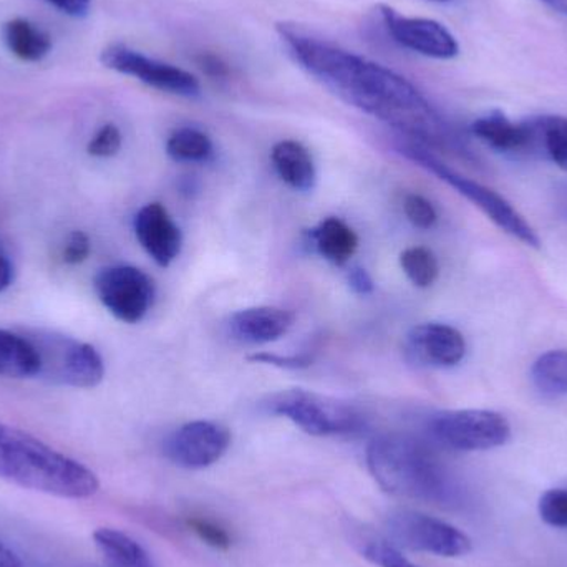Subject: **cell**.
<instances>
[{
  "label": "cell",
  "mask_w": 567,
  "mask_h": 567,
  "mask_svg": "<svg viewBox=\"0 0 567 567\" xmlns=\"http://www.w3.org/2000/svg\"><path fill=\"white\" fill-rule=\"evenodd\" d=\"M533 385L546 399L567 395V350H549L532 365Z\"/></svg>",
  "instance_id": "23"
},
{
  "label": "cell",
  "mask_w": 567,
  "mask_h": 567,
  "mask_svg": "<svg viewBox=\"0 0 567 567\" xmlns=\"http://www.w3.org/2000/svg\"><path fill=\"white\" fill-rule=\"evenodd\" d=\"M47 2L59 9L60 12L80 19V17H85L89 13L92 0H47Z\"/></svg>",
  "instance_id": "34"
},
{
  "label": "cell",
  "mask_w": 567,
  "mask_h": 567,
  "mask_svg": "<svg viewBox=\"0 0 567 567\" xmlns=\"http://www.w3.org/2000/svg\"><path fill=\"white\" fill-rule=\"evenodd\" d=\"M42 373V359L32 337L0 329V377L33 379Z\"/></svg>",
  "instance_id": "18"
},
{
  "label": "cell",
  "mask_w": 567,
  "mask_h": 567,
  "mask_svg": "<svg viewBox=\"0 0 567 567\" xmlns=\"http://www.w3.org/2000/svg\"><path fill=\"white\" fill-rule=\"evenodd\" d=\"M231 445L226 426L208 420H196L179 426L165 442V453L176 466L202 470L215 465Z\"/></svg>",
  "instance_id": "11"
},
{
  "label": "cell",
  "mask_w": 567,
  "mask_h": 567,
  "mask_svg": "<svg viewBox=\"0 0 567 567\" xmlns=\"http://www.w3.org/2000/svg\"><path fill=\"white\" fill-rule=\"evenodd\" d=\"M429 432L440 446L455 452H486L506 445L512 425L493 410H449L436 413L429 422Z\"/></svg>",
  "instance_id": "7"
},
{
  "label": "cell",
  "mask_w": 567,
  "mask_h": 567,
  "mask_svg": "<svg viewBox=\"0 0 567 567\" xmlns=\"http://www.w3.org/2000/svg\"><path fill=\"white\" fill-rule=\"evenodd\" d=\"M403 212H405L406 219L415 228L423 229V231L432 229L436 225V219H439L435 206L420 195L406 196L405 202H403Z\"/></svg>",
  "instance_id": "29"
},
{
  "label": "cell",
  "mask_w": 567,
  "mask_h": 567,
  "mask_svg": "<svg viewBox=\"0 0 567 567\" xmlns=\"http://www.w3.org/2000/svg\"><path fill=\"white\" fill-rule=\"evenodd\" d=\"M539 516L553 528L567 529V489H549L539 499Z\"/></svg>",
  "instance_id": "27"
},
{
  "label": "cell",
  "mask_w": 567,
  "mask_h": 567,
  "mask_svg": "<svg viewBox=\"0 0 567 567\" xmlns=\"http://www.w3.org/2000/svg\"><path fill=\"white\" fill-rule=\"evenodd\" d=\"M293 313L281 307L259 306L238 310L229 317V332L239 342H276L289 332Z\"/></svg>",
  "instance_id": "15"
},
{
  "label": "cell",
  "mask_w": 567,
  "mask_h": 567,
  "mask_svg": "<svg viewBox=\"0 0 567 567\" xmlns=\"http://www.w3.org/2000/svg\"><path fill=\"white\" fill-rule=\"evenodd\" d=\"M529 145L526 156L548 159L567 172V118L545 115L526 120Z\"/></svg>",
  "instance_id": "17"
},
{
  "label": "cell",
  "mask_w": 567,
  "mask_h": 567,
  "mask_svg": "<svg viewBox=\"0 0 567 567\" xmlns=\"http://www.w3.org/2000/svg\"><path fill=\"white\" fill-rule=\"evenodd\" d=\"M135 235L159 268H168L182 252V231L159 203H150L136 213Z\"/></svg>",
  "instance_id": "14"
},
{
  "label": "cell",
  "mask_w": 567,
  "mask_h": 567,
  "mask_svg": "<svg viewBox=\"0 0 567 567\" xmlns=\"http://www.w3.org/2000/svg\"><path fill=\"white\" fill-rule=\"evenodd\" d=\"M278 33L293 60L343 102L382 120L413 142L458 148L445 120L399 73L313 37L296 23H278Z\"/></svg>",
  "instance_id": "1"
},
{
  "label": "cell",
  "mask_w": 567,
  "mask_h": 567,
  "mask_svg": "<svg viewBox=\"0 0 567 567\" xmlns=\"http://www.w3.org/2000/svg\"><path fill=\"white\" fill-rule=\"evenodd\" d=\"M363 558L379 567H419L405 558L396 546L382 539H372L362 545Z\"/></svg>",
  "instance_id": "26"
},
{
  "label": "cell",
  "mask_w": 567,
  "mask_h": 567,
  "mask_svg": "<svg viewBox=\"0 0 567 567\" xmlns=\"http://www.w3.org/2000/svg\"><path fill=\"white\" fill-rule=\"evenodd\" d=\"M367 465L390 495L440 506H456L462 492L426 443L406 435H385L367 449Z\"/></svg>",
  "instance_id": "3"
},
{
  "label": "cell",
  "mask_w": 567,
  "mask_h": 567,
  "mask_svg": "<svg viewBox=\"0 0 567 567\" xmlns=\"http://www.w3.org/2000/svg\"><path fill=\"white\" fill-rule=\"evenodd\" d=\"M123 136L118 126L106 123L90 140L86 152L95 158H112L122 150Z\"/></svg>",
  "instance_id": "28"
},
{
  "label": "cell",
  "mask_w": 567,
  "mask_h": 567,
  "mask_svg": "<svg viewBox=\"0 0 567 567\" xmlns=\"http://www.w3.org/2000/svg\"><path fill=\"white\" fill-rule=\"evenodd\" d=\"M396 148H399V152L402 153L406 159L416 163V165L422 166V168H425L426 172L432 173V175L439 176L442 182H445L446 185L456 189L463 198L473 203L496 228L502 229L503 233L512 236V238L518 239L519 243L529 246V248H542L539 236L536 235L533 226L526 221L525 216H523L508 199L498 195L495 189L460 175L458 172L445 165L442 159L436 158V156L430 152L429 146L422 145V143L406 140V142L399 143Z\"/></svg>",
  "instance_id": "4"
},
{
  "label": "cell",
  "mask_w": 567,
  "mask_h": 567,
  "mask_svg": "<svg viewBox=\"0 0 567 567\" xmlns=\"http://www.w3.org/2000/svg\"><path fill=\"white\" fill-rule=\"evenodd\" d=\"M0 480L62 499L92 498L100 489L99 478L89 466L2 422Z\"/></svg>",
  "instance_id": "2"
},
{
  "label": "cell",
  "mask_w": 567,
  "mask_h": 567,
  "mask_svg": "<svg viewBox=\"0 0 567 567\" xmlns=\"http://www.w3.org/2000/svg\"><path fill=\"white\" fill-rule=\"evenodd\" d=\"M429 2H433V3H450V2H453V0H429Z\"/></svg>",
  "instance_id": "39"
},
{
  "label": "cell",
  "mask_w": 567,
  "mask_h": 567,
  "mask_svg": "<svg viewBox=\"0 0 567 567\" xmlns=\"http://www.w3.org/2000/svg\"><path fill=\"white\" fill-rule=\"evenodd\" d=\"M473 135L505 155L526 156L529 145L528 123L513 122L503 112L480 116L472 125Z\"/></svg>",
  "instance_id": "16"
},
{
  "label": "cell",
  "mask_w": 567,
  "mask_h": 567,
  "mask_svg": "<svg viewBox=\"0 0 567 567\" xmlns=\"http://www.w3.org/2000/svg\"><path fill=\"white\" fill-rule=\"evenodd\" d=\"M400 266L403 272L413 286L420 289L432 287L440 275V265L436 256L429 248L415 246V248L405 249L400 255Z\"/></svg>",
  "instance_id": "25"
},
{
  "label": "cell",
  "mask_w": 567,
  "mask_h": 567,
  "mask_svg": "<svg viewBox=\"0 0 567 567\" xmlns=\"http://www.w3.org/2000/svg\"><path fill=\"white\" fill-rule=\"evenodd\" d=\"M96 296L115 319L138 323L155 299V284L135 266H110L95 276Z\"/></svg>",
  "instance_id": "9"
},
{
  "label": "cell",
  "mask_w": 567,
  "mask_h": 567,
  "mask_svg": "<svg viewBox=\"0 0 567 567\" xmlns=\"http://www.w3.org/2000/svg\"><path fill=\"white\" fill-rule=\"evenodd\" d=\"M93 543L105 567H155L146 549L126 533L112 528H99Z\"/></svg>",
  "instance_id": "20"
},
{
  "label": "cell",
  "mask_w": 567,
  "mask_h": 567,
  "mask_svg": "<svg viewBox=\"0 0 567 567\" xmlns=\"http://www.w3.org/2000/svg\"><path fill=\"white\" fill-rule=\"evenodd\" d=\"M546 6L551 7L555 12L563 13V16H567V0H542Z\"/></svg>",
  "instance_id": "38"
},
{
  "label": "cell",
  "mask_w": 567,
  "mask_h": 567,
  "mask_svg": "<svg viewBox=\"0 0 567 567\" xmlns=\"http://www.w3.org/2000/svg\"><path fill=\"white\" fill-rule=\"evenodd\" d=\"M380 17L396 43L436 60L455 59L460 45L443 23L423 17L402 16L390 6H379Z\"/></svg>",
  "instance_id": "12"
},
{
  "label": "cell",
  "mask_w": 567,
  "mask_h": 567,
  "mask_svg": "<svg viewBox=\"0 0 567 567\" xmlns=\"http://www.w3.org/2000/svg\"><path fill=\"white\" fill-rule=\"evenodd\" d=\"M166 153L175 162H206L213 155V142L196 128H179L166 142Z\"/></svg>",
  "instance_id": "24"
},
{
  "label": "cell",
  "mask_w": 567,
  "mask_h": 567,
  "mask_svg": "<svg viewBox=\"0 0 567 567\" xmlns=\"http://www.w3.org/2000/svg\"><path fill=\"white\" fill-rule=\"evenodd\" d=\"M90 252H92V243H90L89 235L83 231L70 233L65 246H63V262L69 266L82 265L89 259Z\"/></svg>",
  "instance_id": "30"
},
{
  "label": "cell",
  "mask_w": 567,
  "mask_h": 567,
  "mask_svg": "<svg viewBox=\"0 0 567 567\" xmlns=\"http://www.w3.org/2000/svg\"><path fill=\"white\" fill-rule=\"evenodd\" d=\"M13 282V265L7 252L0 246V293L9 289Z\"/></svg>",
  "instance_id": "37"
},
{
  "label": "cell",
  "mask_w": 567,
  "mask_h": 567,
  "mask_svg": "<svg viewBox=\"0 0 567 567\" xmlns=\"http://www.w3.org/2000/svg\"><path fill=\"white\" fill-rule=\"evenodd\" d=\"M272 163L284 183L297 192H310L316 185V166L302 143L284 140L272 148Z\"/></svg>",
  "instance_id": "19"
},
{
  "label": "cell",
  "mask_w": 567,
  "mask_h": 567,
  "mask_svg": "<svg viewBox=\"0 0 567 567\" xmlns=\"http://www.w3.org/2000/svg\"><path fill=\"white\" fill-rule=\"evenodd\" d=\"M406 346L416 362L433 369L458 365L466 355L465 337L449 323L425 322L413 327Z\"/></svg>",
  "instance_id": "13"
},
{
  "label": "cell",
  "mask_w": 567,
  "mask_h": 567,
  "mask_svg": "<svg viewBox=\"0 0 567 567\" xmlns=\"http://www.w3.org/2000/svg\"><path fill=\"white\" fill-rule=\"evenodd\" d=\"M349 284L353 292L359 293V296H369V293L373 292V287H375L369 272L360 268L352 269L349 272Z\"/></svg>",
  "instance_id": "35"
},
{
  "label": "cell",
  "mask_w": 567,
  "mask_h": 567,
  "mask_svg": "<svg viewBox=\"0 0 567 567\" xmlns=\"http://www.w3.org/2000/svg\"><path fill=\"white\" fill-rule=\"evenodd\" d=\"M313 248L326 261L343 266L359 248V238L342 219L327 218L310 231Z\"/></svg>",
  "instance_id": "21"
},
{
  "label": "cell",
  "mask_w": 567,
  "mask_h": 567,
  "mask_svg": "<svg viewBox=\"0 0 567 567\" xmlns=\"http://www.w3.org/2000/svg\"><path fill=\"white\" fill-rule=\"evenodd\" d=\"M265 405L272 415L286 416L312 436L349 435L363 425L362 415L350 403L310 390H282Z\"/></svg>",
  "instance_id": "5"
},
{
  "label": "cell",
  "mask_w": 567,
  "mask_h": 567,
  "mask_svg": "<svg viewBox=\"0 0 567 567\" xmlns=\"http://www.w3.org/2000/svg\"><path fill=\"white\" fill-rule=\"evenodd\" d=\"M251 362L266 363V365L281 367V369H306L312 365V357L303 355H278V353L261 352L249 357Z\"/></svg>",
  "instance_id": "32"
},
{
  "label": "cell",
  "mask_w": 567,
  "mask_h": 567,
  "mask_svg": "<svg viewBox=\"0 0 567 567\" xmlns=\"http://www.w3.org/2000/svg\"><path fill=\"white\" fill-rule=\"evenodd\" d=\"M189 526L206 545L213 546V548L226 549L231 545L228 533L208 519L193 518Z\"/></svg>",
  "instance_id": "31"
},
{
  "label": "cell",
  "mask_w": 567,
  "mask_h": 567,
  "mask_svg": "<svg viewBox=\"0 0 567 567\" xmlns=\"http://www.w3.org/2000/svg\"><path fill=\"white\" fill-rule=\"evenodd\" d=\"M3 42L23 62H40L52 50L50 37L25 19H13L6 23Z\"/></svg>",
  "instance_id": "22"
},
{
  "label": "cell",
  "mask_w": 567,
  "mask_h": 567,
  "mask_svg": "<svg viewBox=\"0 0 567 567\" xmlns=\"http://www.w3.org/2000/svg\"><path fill=\"white\" fill-rule=\"evenodd\" d=\"M102 62L106 69L135 76L140 82L173 95L196 96L202 90L198 79L186 70L150 59L122 43L106 47L102 52Z\"/></svg>",
  "instance_id": "10"
},
{
  "label": "cell",
  "mask_w": 567,
  "mask_h": 567,
  "mask_svg": "<svg viewBox=\"0 0 567 567\" xmlns=\"http://www.w3.org/2000/svg\"><path fill=\"white\" fill-rule=\"evenodd\" d=\"M0 567H37L29 565L22 555L10 548L7 543L0 542Z\"/></svg>",
  "instance_id": "36"
},
{
  "label": "cell",
  "mask_w": 567,
  "mask_h": 567,
  "mask_svg": "<svg viewBox=\"0 0 567 567\" xmlns=\"http://www.w3.org/2000/svg\"><path fill=\"white\" fill-rule=\"evenodd\" d=\"M392 545L410 551L429 553L442 558H460L472 551V539L455 526L410 509L392 513L386 519Z\"/></svg>",
  "instance_id": "8"
},
{
  "label": "cell",
  "mask_w": 567,
  "mask_h": 567,
  "mask_svg": "<svg viewBox=\"0 0 567 567\" xmlns=\"http://www.w3.org/2000/svg\"><path fill=\"white\" fill-rule=\"evenodd\" d=\"M30 337L42 359L40 377L73 389H93L102 383L105 363L95 347L53 332H33Z\"/></svg>",
  "instance_id": "6"
},
{
  "label": "cell",
  "mask_w": 567,
  "mask_h": 567,
  "mask_svg": "<svg viewBox=\"0 0 567 567\" xmlns=\"http://www.w3.org/2000/svg\"><path fill=\"white\" fill-rule=\"evenodd\" d=\"M198 65L206 75L213 76V79H225L229 73L228 65L219 56L212 55V53L199 55Z\"/></svg>",
  "instance_id": "33"
}]
</instances>
